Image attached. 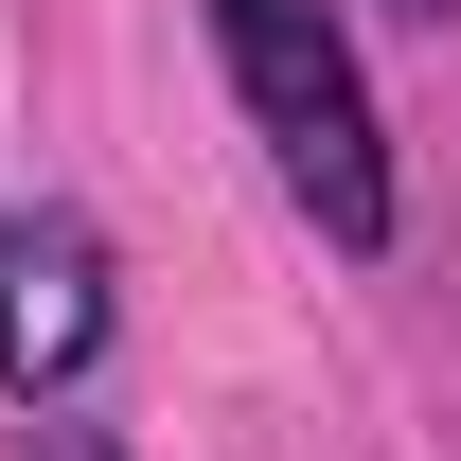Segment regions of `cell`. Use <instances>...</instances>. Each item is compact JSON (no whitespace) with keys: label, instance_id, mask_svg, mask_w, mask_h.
Returning <instances> with one entry per match:
<instances>
[{"label":"cell","instance_id":"2","mask_svg":"<svg viewBox=\"0 0 461 461\" xmlns=\"http://www.w3.org/2000/svg\"><path fill=\"white\" fill-rule=\"evenodd\" d=\"M107 355V230L36 195V213H0V373L36 408H71V373Z\"/></svg>","mask_w":461,"mask_h":461},{"label":"cell","instance_id":"3","mask_svg":"<svg viewBox=\"0 0 461 461\" xmlns=\"http://www.w3.org/2000/svg\"><path fill=\"white\" fill-rule=\"evenodd\" d=\"M18 461H124V444H107V426H71V408H36V444H18Z\"/></svg>","mask_w":461,"mask_h":461},{"label":"cell","instance_id":"4","mask_svg":"<svg viewBox=\"0 0 461 461\" xmlns=\"http://www.w3.org/2000/svg\"><path fill=\"white\" fill-rule=\"evenodd\" d=\"M408 18H461V0H408Z\"/></svg>","mask_w":461,"mask_h":461},{"label":"cell","instance_id":"1","mask_svg":"<svg viewBox=\"0 0 461 461\" xmlns=\"http://www.w3.org/2000/svg\"><path fill=\"white\" fill-rule=\"evenodd\" d=\"M213 54H230V107L267 142V177H285L338 249H391V142H373V89H355L338 0H213Z\"/></svg>","mask_w":461,"mask_h":461}]
</instances>
